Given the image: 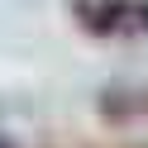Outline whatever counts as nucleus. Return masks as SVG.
Returning <instances> with one entry per match:
<instances>
[{"mask_svg":"<svg viewBox=\"0 0 148 148\" xmlns=\"http://www.w3.org/2000/svg\"><path fill=\"white\" fill-rule=\"evenodd\" d=\"M0 148H5V143H0Z\"/></svg>","mask_w":148,"mask_h":148,"instance_id":"3","label":"nucleus"},{"mask_svg":"<svg viewBox=\"0 0 148 148\" xmlns=\"http://www.w3.org/2000/svg\"><path fill=\"white\" fill-rule=\"evenodd\" d=\"M72 14L96 38H115V34L138 29V0H72Z\"/></svg>","mask_w":148,"mask_h":148,"instance_id":"1","label":"nucleus"},{"mask_svg":"<svg viewBox=\"0 0 148 148\" xmlns=\"http://www.w3.org/2000/svg\"><path fill=\"white\" fill-rule=\"evenodd\" d=\"M143 110H148V96H143Z\"/></svg>","mask_w":148,"mask_h":148,"instance_id":"2","label":"nucleus"}]
</instances>
